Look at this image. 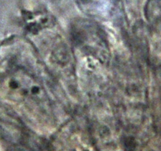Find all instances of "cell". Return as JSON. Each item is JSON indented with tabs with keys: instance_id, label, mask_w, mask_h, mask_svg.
I'll list each match as a JSON object with an SVG mask.
<instances>
[{
	"instance_id": "obj_1",
	"label": "cell",
	"mask_w": 161,
	"mask_h": 151,
	"mask_svg": "<svg viewBox=\"0 0 161 151\" xmlns=\"http://www.w3.org/2000/svg\"><path fill=\"white\" fill-rule=\"evenodd\" d=\"M147 9L149 20L161 39V0H149Z\"/></svg>"
}]
</instances>
